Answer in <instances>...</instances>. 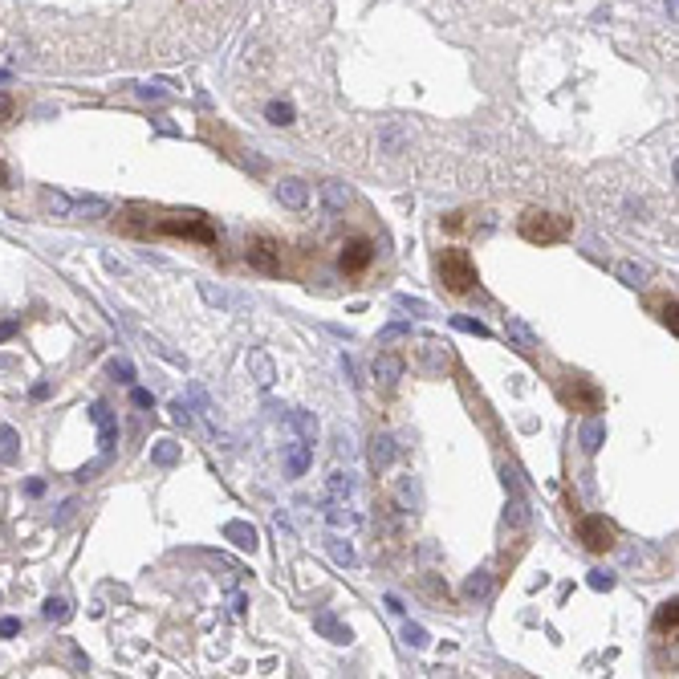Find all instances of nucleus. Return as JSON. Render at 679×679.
I'll use <instances>...</instances> for the list:
<instances>
[{"label":"nucleus","instance_id":"nucleus-32","mask_svg":"<svg viewBox=\"0 0 679 679\" xmlns=\"http://www.w3.org/2000/svg\"><path fill=\"white\" fill-rule=\"evenodd\" d=\"M403 639L411 643V647H427V643H431V639H427V631H423L419 622H407V627H403Z\"/></svg>","mask_w":679,"mask_h":679},{"label":"nucleus","instance_id":"nucleus-19","mask_svg":"<svg viewBox=\"0 0 679 679\" xmlns=\"http://www.w3.org/2000/svg\"><path fill=\"white\" fill-rule=\"evenodd\" d=\"M248 366H253V374H257V383H260V387H273L277 371H273V358H269V354L253 350V354H248Z\"/></svg>","mask_w":679,"mask_h":679},{"label":"nucleus","instance_id":"nucleus-40","mask_svg":"<svg viewBox=\"0 0 679 679\" xmlns=\"http://www.w3.org/2000/svg\"><path fill=\"white\" fill-rule=\"evenodd\" d=\"M399 306H403V309H411V313H427V306H423L419 297H407V293L399 297Z\"/></svg>","mask_w":679,"mask_h":679},{"label":"nucleus","instance_id":"nucleus-7","mask_svg":"<svg viewBox=\"0 0 679 679\" xmlns=\"http://www.w3.org/2000/svg\"><path fill=\"white\" fill-rule=\"evenodd\" d=\"M371 260H374V244H371V240L354 236V240H346V244H342V257H338V265H342V273H346V277L366 273V269H371Z\"/></svg>","mask_w":679,"mask_h":679},{"label":"nucleus","instance_id":"nucleus-17","mask_svg":"<svg viewBox=\"0 0 679 679\" xmlns=\"http://www.w3.org/2000/svg\"><path fill=\"white\" fill-rule=\"evenodd\" d=\"M325 492H330V501H350V492H354V476H350V472H334V476L325 480Z\"/></svg>","mask_w":679,"mask_h":679},{"label":"nucleus","instance_id":"nucleus-46","mask_svg":"<svg viewBox=\"0 0 679 679\" xmlns=\"http://www.w3.org/2000/svg\"><path fill=\"white\" fill-rule=\"evenodd\" d=\"M13 334H16V322H4V325H0V342H8Z\"/></svg>","mask_w":679,"mask_h":679},{"label":"nucleus","instance_id":"nucleus-25","mask_svg":"<svg viewBox=\"0 0 679 679\" xmlns=\"http://www.w3.org/2000/svg\"><path fill=\"white\" fill-rule=\"evenodd\" d=\"M16 443H21L16 431L4 423V427H0V460H4V464H13V460H16Z\"/></svg>","mask_w":679,"mask_h":679},{"label":"nucleus","instance_id":"nucleus-42","mask_svg":"<svg viewBox=\"0 0 679 679\" xmlns=\"http://www.w3.org/2000/svg\"><path fill=\"white\" fill-rule=\"evenodd\" d=\"M130 399H134V407H155V399H151V390H134Z\"/></svg>","mask_w":679,"mask_h":679},{"label":"nucleus","instance_id":"nucleus-18","mask_svg":"<svg viewBox=\"0 0 679 679\" xmlns=\"http://www.w3.org/2000/svg\"><path fill=\"white\" fill-rule=\"evenodd\" d=\"M322 199H325V208L330 211H346L350 208V187H346V183H325Z\"/></svg>","mask_w":679,"mask_h":679},{"label":"nucleus","instance_id":"nucleus-37","mask_svg":"<svg viewBox=\"0 0 679 679\" xmlns=\"http://www.w3.org/2000/svg\"><path fill=\"white\" fill-rule=\"evenodd\" d=\"M13 114H16L13 94H0V127H4V122H13Z\"/></svg>","mask_w":679,"mask_h":679},{"label":"nucleus","instance_id":"nucleus-15","mask_svg":"<svg viewBox=\"0 0 679 679\" xmlns=\"http://www.w3.org/2000/svg\"><path fill=\"white\" fill-rule=\"evenodd\" d=\"M529 521H533V513H529L525 497L513 492V501H509V509H504V525H509V529H529Z\"/></svg>","mask_w":679,"mask_h":679},{"label":"nucleus","instance_id":"nucleus-14","mask_svg":"<svg viewBox=\"0 0 679 679\" xmlns=\"http://www.w3.org/2000/svg\"><path fill=\"white\" fill-rule=\"evenodd\" d=\"M224 537L232 541V545H240V550H257V529L248 525V521H228L224 525Z\"/></svg>","mask_w":679,"mask_h":679},{"label":"nucleus","instance_id":"nucleus-2","mask_svg":"<svg viewBox=\"0 0 679 679\" xmlns=\"http://www.w3.org/2000/svg\"><path fill=\"white\" fill-rule=\"evenodd\" d=\"M517 232H521L529 244H541V248H545V244L566 240L569 232H574V224H569V216H557V211L533 208V211H525V216H521Z\"/></svg>","mask_w":679,"mask_h":679},{"label":"nucleus","instance_id":"nucleus-9","mask_svg":"<svg viewBox=\"0 0 679 679\" xmlns=\"http://www.w3.org/2000/svg\"><path fill=\"white\" fill-rule=\"evenodd\" d=\"M90 419L98 423V448H102V452H110L114 439H118V423H114L110 407H106V403H94V407H90Z\"/></svg>","mask_w":679,"mask_h":679},{"label":"nucleus","instance_id":"nucleus-8","mask_svg":"<svg viewBox=\"0 0 679 679\" xmlns=\"http://www.w3.org/2000/svg\"><path fill=\"white\" fill-rule=\"evenodd\" d=\"M371 371H374L378 390H395V387H399V378H403V358H399V354H378Z\"/></svg>","mask_w":679,"mask_h":679},{"label":"nucleus","instance_id":"nucleus-28","mask_svg":"<svg viewBox=\"0 0 679 679\" xmlns=\"http://www.w3.org/2000/svg\"><path fill=\"white\" fill-rule=\"evenodd\" d=\"M265 114H269V122H273V127H289V122H293V106H289V102H269V110H265Z\"/></svg>","mask_w":679,"mask_h":679},{"label":"nucleus","instance_id":"nucleus-11","mask_svg":"<svg viewBox=\"0 0 679 679\" xmlns=\"http://www.w3.org/2000/svg\"><path fill=\"white\" fill-rule=\"evenodd\" d=\"M395 452H399V443H395V436H387V431H378V436L371 439V464H374V472H387L390 464H395Z\"/></svg>","mask_w":679,"mask_h":679},{"label":"nucleus","instance_id":"nucleus-5","mask_svg":"<svg viewBox=\"0 0 679 679\" xmlns=\"http://www.w3.org/2000/svg\"><path fill=\"white\" fill-rule=\"evenodd\" d=\"M578 541H582L590 553H606V550H615V541H618V529L610 525L606 517H598V513H590V517H582L578 521Z\"/></svg>","mask_w":679,"mask_h":679},{"label":"nucleus","instance_id":"nucleus-45","mask_svg":"<svg viewBox=\"0 0 679 679\" xmlns=\"http://www.w3.org/2000/svg\"><path fill=\"white\" fill-rule=\"evenodd\" d=\"M143 98H163V81H155V86H143Z\"/></svg>","mask_w":679,"mask_h":679},{"label":"nucleus","instance_id":"nucleus-29","mask_svg":"<svg viewBox=\"0 0 679 679\" xmlns=\"http://www.w3.org/2000/svg\"><path fill=\"white\" fill-rule=\"evenodd\" d=\"M330 553H334V562H338V566H354V562H358L354 550H350V541H330Z\"/></svg>","mask_w":679,"mask_h":679},{"label":"nucleus","instance_id":"nucleus-27","mask_svg":"<svg viewBox=\"0 0 679 679\" xmlns=\"http://www.w3.org/2000/svg\"><path fill=\"white\" fill-rule=\"evenodd\" d=\"M325 517H330L334 529H354V525H358V517L350 513V509H342L338 501H334V509H325Z\"/></svg>","mask_w":679,"mask_h":679},{"label":"nucleus","instance_id":"nucleus-22","mask_svg":"<svg viewBox=\"0 0 679 679\" xmlns=\"http://www.w3.org/2000/svg\"><path fill=\"white\" fill-rule=\"evenodd\" d=\"M675 622H679V602H663L659 610H655V631L659 634H675Z\"/></svg>","mask_w":679,"mask_h":679},{"label":"nucleus","instance_id":"nucleus-12","mask_svg":"<svg viewBox=\"0 0 679 679\" xmlns=\"http://www.w3.org/2000/svg\"><path fill=\"white\" fill-rule=\"evenodd\" d=\"M504 338L513 342L521 354H533V350H537V334L521 322V318H504Z\"/></svg>","mask_w":679,"mask_h":679},{"label":"nucleus","instance_id":"nucleus-31","mask_svg":"<svg viewBox=\"0 0 679 679\" xmlns=\"http://www.w3.org/2000/svg\"><path fill=\"white\" fill-rule=\"evenodd\" d=\"M455 330H464V334H476V338H488V325L476 322V318H452Z\"/></svg>","mask_w":679,"mask_h":679},{"label":"nucleus","instance_id":"nucleus-26","mask_svg":"<svg viewBox=\"0 0 679 679\" xmlns=\"http://www.w3.org/2000/svg\"><path fill=\"white\" fill-rule=\"evenodd\" d=\"M655 313H659V322L675 334V297H671V293H663V297L655 301Z\"/></svg>","mask_w":679,"mask_h":679},{"label":"nucleus","instance_id":"nucleus-13","mask_svg":"<svg viewBox=\"0 0 679 679\" xmlns=\"http://www.w3.org/2000/svg\"><path fill=\"white\" fill-rule=\"evenodd\" d=\"M277 195H281V204L285 208H293V211H301L309 204V187L301 183V179H285L281 187H277Z\"/></svg>","mask_w":679,"mask_h":679},{"label":"nucleus","instance_id":"nucleus-33","mask_svg":"<svg viewBox=\"0 0 679 679\" xmlns=\"http://www.w3.org/2000/svg\"><path fill=\"white\" fill-rule=\"evenodd\" d=\"M45 208L53 211V216H69V208H74V204H69L62 192H49V195H45Z\"/></svg>","mask_w":679,"mask_h":679},{"label":"nucleus","instance_id":"nucleus-34","mask_svg":"<svg viewBox=\"0 0 679 679\" xmlns=\"http://www.w3.org/2000/svg\"><path fill=\"white\" fill-rule=\"evenodd\" d=\"M293 423H297V431H301L306 439H313V436H318V419H309L306 411H293Z\"/></svg>","mask_w":679,"mask_h":679},{"label":"nucleus","instance_id":"nucleus-39","mask_svg":"<svg viewBox=\"0 0 679 679\" xmlns=\"http://www.w3.org/2000/svg\"><path fill=\"white\" fill-rule=\"evenodd\" d=\"M21 631V618H0V639H13Z\"/></svg>","mask_w":679,"mask_h":679},{"label":"nucleus","instance_id":"nucleus-44","mask_svg":"<svg viewBox=\"0 0 679 679\" xmlns=\"http://www.w3.org/2000/svg\"><path fill=\"white\" fill-rule=\"evenodd\" d=\"M25 492H29V497H41V492H45V480H29V484H25Z\"/></svg>","mask_w":679,"mask_h":679},{"label":"nucleus","instance_id":"nucleus-35","mask_svg":"<svg viewBox=\"0 0 679 679\" xmlns=\"http://www.w3.org/2000/svg\"><path fill=\"white\" fill-rule=\"evenodd\" d=\"M590 586H594V590H610V586H615V574H610V569H590Z\"/></svg>","mask_w":679,"mask_h":679},{"label":"nucleus","instance_id":"nucleus-20","mask_svg":"<svg viewBox=\"0 0 679 679\" xmlns=\"http://www.w3.org/2000/svg\"><path fill=\"white\" fill-rule=\"evenodd\" d=\"M578 439H582V452H590V455H594V452L602 448V443H606V423L590 419V423L582 427V436H578Z\"/></svg>","mask_w":679,"mask_h":679},{"label":"nucleus","instance_id":"nucleus-48","mask_svg":"<svg viewBox=\"0 0 679 679\" xmlns=\"http://www.w3.org/2000/svg\"><path fill=\"white\" fill-rule=\"evenodd\" d=\"M4 187H13V183H8V167L0 163V192H4Z\"/></svg>","mask_w":679,"mask_h":679},{"label":"nucleus","instance_id":"nucleus-41","mask_svg":"<svg viewBox=\"0 0 679 679\" xmlns=\"http://www.w3.org/2000/svg\"><path fill=\"white\" fill-rule=\"evenodd\" d=\"M399 492H403L407 501H415V504H419V484H415V480H403V488H399Z\"/></svg>","mask_w":679,"mask_h":679},{"label":"nucleus","instance_id":"nucleus-30","mask_svg":"<svg viewBox=\"0 0 679 679\" xmlns=\"http://www.w3.org/2000/svg\"><path fill=\"white\" fill-rule=\"evenodd\" d=\"M45 618H49V622H65V618H69V602H65V598H49L45 602Z\"/></svg>","mask_w":679,"mask_h":679},{"label":"nucleus","instance_id":"nucleus-36","mask_svg":"<svg viewBox=\"0 0 679 679\" xmlns=\"http://www.w3.org/2000/svg\"><path fill=\"white\" fill-rule=\"evenodd\" d=\"M110 374L118 383H134V366H130V362H110Z\"/></svg>","mask_w":679,"mask_h":679},{"label":"nucleus","instance_id":"nucleus-21","mask_svg":"<svg viewBox=\"0 0 679 679\" xmlns=\"http://www.w3.org/2000/svg\"><path fill=\"white\" fill-rule=\"evenodd\" d=\"M285 464H289V476H306L309 468V439H297L289 448V455H285Z\"/></svg>","mask_w":679,"mask_h":679},{"label":"nucleus","instance_id":"nucleus-4","mask_svg":"<svg viewBox=\"0 0 679 679\" xmlns=\"http://www.w3.org/2000/svg\"><path fill=\"white\" fill-rule=\"evenodd\" d=\"M159 232L163 236H183V240H199V244H216L220 232L199 216V211H183V216H167L159 220Z\"/></svg>","mask_w":679,"mask_h":679},{"label":"nucleus","instance_id":"nucleus-16","mask_svg":"<svg viewBox=\"0 0 679 679\" xmlns=\"http://www.w3.org/2000/svg\"><path fill=\"white\" fill-rule=\"evenodd\" d=\"M179 455H183V448H179V443H171V439H159V443L151 448V460H155L159 468H175Z\"/></svg>","mask_w":679,"mask_h":679},{"label":"nucleus","instance_id":"nucleus-24","mask_svg":"<svg viewBox=\"0 0 679 679\" xmlns=\"http://www.w3.org/2000/svg\"><path fill=\"white\" fill-rule=\"evenodd\" d=\"M618 277H622L627 285H634V289H639V285L647 281V269H643L639 260H622V265H618Z\"/></svg>","mask_w":679,"mask_h":679},{"label":"nucleus","instance_id":"nucleus-47","mask_svg":"<svg viewBox=\"0 0 679 679\" xmlns=\"http://www.w3.org/2000/svg\"><path fill=\"white\" fill-rule=\"evenodd\" d=\"M387 610H395V615H403V602L395 598V594H387Z\"/></svg>","mask_w":679,"mask_h":679},{"label":"nucleus","instance_id":"nucleus-6","mask_svg":"<svg viewBox=\"0 0 679 679\" xmlns=\"http://www.w3.org/2000/svg\"><path fill=\"white\" fill-rule=\"evenodd\" d=\"M244 257H248V265L257 269V273H281V244L273 240V236H253V240L244 244Z\"/></svg>","mask_w":679,"mask_h":679},{"label":"nucleus","instance_id":"nucleus-38","mask_svg":"<svg viewBox=\"0 0 679 679\" xmlns=\"http://www.w3.org/2000/svg\"><path fill=\"white\" fill-rule=\"evenodd\" d=\"M171 415H175V423H183V427L192 423V411H187V403H183V399H175V403H171Z\"/></svg>","mask_w":679,"mask_h":679},{"label":"nucleus","instance_id":"nucleus-43","mask_svg":"<svg viewBox=\"0 0 679 679\" xmlns=\"http://www.w3.org/2000/svg\"><path fill=\"white\" fill-rule=\"evenodd\" d=\"M407 334V325H387V330H383V342H390V338H403Z\"/></svg>","mask_w":679,"mask_h":679},{"label":"nucleus","instance_id":"nucleus-3","mask_svg":"<svg viewBox=\"0 0 679 679\" xmlns=\"http://www.w3.org/2000/svg\"><path fill=\"white\" fill-rule=\"evenodd\" d=\"M557 395H562V403L569 407V411H602V390L594 378H586V374H566L562 378V387H557Z\"/></svg>","mask_w":679,"mask_h":679},{"label":"nucleus","instance_id":"nucleus-23","mask_svg":"<svg viewBox=\"0 0 679 679\" xmlns=\"http://www.w3.org/2000/svg\"><path fill=\"white\" fill-rule=\"evenodd\" d=\"M464 594H468V598H488V594H492V574H488V569H476L468 582H464Z\"/></svg>","mask_w":679,"mask_h":679},{"label":"nucleus","instance_id":"nucleus-1","mask_svg":"<svg viewBox=\"0 0 679 679\" xmlns=\"http://www.w3.org/2000/svg\"><path fill=\"white\" fill-rule=\"evenodd\" d=\"M436 273H439V285L448 293H455V297H460V293H472L476 281H480V277H476V260H472L464 248H443L436 257Z\"/></svg>","mask_w":679,"mask_h":679},{"label":"nucleus","instance_id":"nucleus-10","mask_svg":"<svg viewBox=\"0 0 679 679\" xmlns=\"http://www.w3.org/2000/svg\"><path fill=\"white\" fill-rule=\"evenodd\" d=\"M313 631L322 634V639H330V643H350V639H354L350 627L334 618V610H318V615H313Z\"/></svg>","mask_w":679,"mask_h":679}]
</instances>
